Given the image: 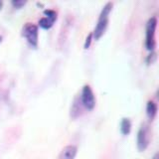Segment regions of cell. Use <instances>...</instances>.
<instances>
[{"mask_svg": "<svg viewBox=\"0 0 159 159\" xmlns=\"http://www.w3.org/2000/svg\"><path fill=\"white\" fill-rule=\"evenodd\" d=\"M78 152V148L75 145H67L65 146L56 159H75Z\"/></svg>", "mask_w": 159, "mask_h": 159, "instance_id": "obj_7", "label": "cell"}, {"mask_svg": "<svg viewBox=\"0 0 159 159\" xmlns=\"http://www.w3.org/2000/svg\"><path fill=\"white\" fill-rule=\"evenodd\" d=\"M45 17L39 20V26L43 29H50L57 20V12L52 9L44 10Z\"/></svg>", "mask_w": 159, "mask_h": 159, "instance_id": "obj_6", "label": "cell"}, {"mask_svg": "<svg viewBox=\"0 0 159 159\" xmlns=\"http://www.w3.org/2000/svg\"><path fill=\"white\" fill-rule=\"evenodd\" d=\"M131 130V121L129 118L123 117L120 121V131L123 135H127Z\"/></svg>", "mask_w": 159, "mask_h": 159, "instance_id": "obj_10", "label": "cell"}, {"mask_svg": "<svg viewBox=\"0 0 159 159\" xmlns=\"http://www.w3.org/2000/svg\"><path fill=\"white\" fill-rule=\"evenodd\" d=\"M81 102L83 107H86L88 111H93L96 107V98L92 88L89 84H84L81 93Z\"/></svg>", "mask_w": 159, "mask_h": 159, "instance_id": "obj_5", "label": "cell"}, {"mask_svg": "<svg viewBox=\"0 0 159 159\" xmlns=\"http://www.w3.org/2000/svg\"><path fill=\"white\" fill-rule=\"evenodd\" d=\"M152 159H159V154H158V152L154 154V156L152 157Z\"/></svg>", "mask_w": 159, "mask_h": 159, "instance_id": "obj_14", "label": "cell"}, {"mask_svg": "<svg viewBox=\"0 0 159 159\" xmlns=\"http://www.w3.org/2000/svg\"><path fill=\"white\" fill-rule=\"evenodd\" d=\"M111 9H112L111 2H107L102 9V12L98 16L97 26L93 32V38L96 41L101 39L107 31V28L108 26V21H109V14H111Z\"/></svg>", "mask_w": 159, "mask_h": 159, "instance_id": "obj_1", "label": "cell"}, {"mask_svg": "<svg viewBox=\"0 0 159 159\" xmlns=\"http://www.w3.org/2000/svg\"><path fill=\"white\" fill-rule=\"evenodd\" d=\"M22 36L27 40L29 45L34 49L38 47V40H39V32L38 26L34 23H25L22 28Z\"/></svg>", "mask_w": 159, "mask_h": 159, "instance_id": "obj_4", "label": "cell"}, {"mask_svg": "<svg viewBox=\"0 0 159 159\" xmlns=\"http://www.w3.org/2000/svg\"><path fill=\"white\" fill-rule=\"evenodd\" d=\"M2 40H3V38H2V36H1V35H0V43L2 42Z\"/></svg>", "mask_w": 159, "mask_h": 159, "instance_id": "obj_16", "label": "cell"}, {"mask_svg": "<svg viewBox=\"0 0 159 159\" xmlns=\"http://www.w3.org/2000/svg\"><path fill=\"white\" fill-rule=\"evenodd\" d=\"M92 40H93V33H89L88 35V37L86 39V42H84V49H89V46H91V43H92Z\"/></svg>", "mask_w": 159, "mask_h": 159, "instance_id": "obj_13", "label": "cell"}, {"mask_svg": "<svg viewBox=\"0 0 159 159\" xmlns=\"http://www.w3.org/2000/svg\"><path fill=\"white\" fill-rule=\"evenodd\" d=\"M156 59H157V54H156V52L152 51V52L147 56V58H146V63H147L148 65L153 64L154 62L156 61Z\"/></svg>", "mask_w": 159, "mask_h": 159, "instance_id": "obj_11", "label": "cell"}, {"mask_svg": "<svg viewBox=\"0 0 159 159\" xmlns=\"http://www.w3.org/2000/svg\"><path fill=\"white\" fill-rule=\"evenodd\" d=\"M157 26V18L153 16L148 19L146 23V38H145V47L148 51H154L156 47L155 41V31Z\"/></svg>", "mask_w": 159, "mask_h": 159, "instance_id": "obj_3", "label": "cell"}, {"mask_svg": "<svg viewBox=\"0 0 159 159\" xmlns=\"http://www.w3.org/2000/svg\"><path fill=\"white\" fill-rule=\"evenodd\" d=\"M80 99L78 98H75V102L73 103V107L71 108V113H70V116H71L72 118H77L81 116V111H82V106L80 104Z\"/></svg>", "mask_w": 159, "mask_h": 159, "instance_id": "obj_9", "label": "cell"}, {"mask_svg": "<svg viewBox=\"0 0 159 159\" xmlns=\"http://www.w3.org/2000/svg\"><path fill=\"white\" fill-rule=\"evenodd\" d=\"M26 3H27V1H25V0H13V1L11 2V4L13 5V7L16 8V9L22 8Z\"/></svg>", "mask_w": 159, "mask_h": 159, "instance_id": "obj_12", "label": "cell"}, {"mask_svg": "<svg viewBox=\"0 0 159 159\" xmlns=\"http://www.w3.org/2000/svg\"><path fill=\"white\" fill-rule=\"evenodd\" d=\"M157 113V104L153 101H148L146 104V114L150 120H153Z\"/></svg>", "mask_w": 159, "mask_h": 159, "instance_id": "obj_8", "label": "cell"}, {"mask_svg": "<svg viewBox=\"0 0 159 159\" xmlns=\"http://www.w3.org/2000/svg\"><path fill=\"white\" fill-rule=\"evenodd\" d=\"M2 6H3V2H2V1H0V10H1Z\"/></svg>", "mask_w": 159, "mask_h": 159, "instance_id": "obj_15", "label": "cell"}, {"mask_svg": "<svg viewBox=\"0 0 159 159\" xmlns=\"http://www.w3.org/2000/svg\"><path fill=\"white\" fill-rule=\"evenodd\" d=\"M150 140H151L150 126H149L148 123L144 122L140 125L137 132V140H136L137 149L140 152L145 151L149 145V143H150Z\"/></svg>", "mask_w": 159, "mask_h": 159, "instance_id": "obj_2", "label": "cell"}]
</instances>
